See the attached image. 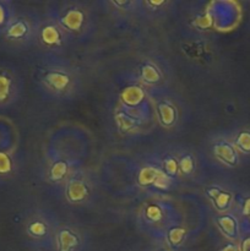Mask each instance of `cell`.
Instances as JSON below:
<instances>
[{"label": "cell", "mask_w": 250, "mask_h": 251, "mask_svg": "<svg viewBox=\"0 0 250 251\" xmlns=\"http://www.w3.org/2000/svg\"><path fill=\"white\" fill-rule=\"evenodd\" d=\"M43 82L49 91L55 93H63L69 90L73 78L63 69H53L44 74Z\"/></svg>", "instance_id": "1"}, {"label": "cell", "mask_w": 250, "mask_h": 251, "mask_svg": "<svg viewBox=\"0 0 250 251\" xmlns=\"http://www.w3.org/2000/svg\"><path fill=\"white\" fill-rule=\"evenodd\" d=\"M85 12L78 7H71L66 10L65 14L61 16L60 22L65 29L70 32H78L82 29L85 25Z\"/></svg>", "instance_id": "2"}, {"label": "cell", "mask_w": 250, "mask_h": 251, "mask_svg": "<svg viewBox=\"0 0 250 251\" xmlns=\"http://www.w3.org/2000/svg\"><path fill=\"white\" fill-rule=\"evenodd\" d=\"M6 38L11 41H26L31 34V27L26 20H11L7 27L5 28Z\"/></svg>", "instance_id": "3"}, {"label": "cell", "mask_w": 250, "mask_h": 251, "mask_svg": "<svg viewBox=\"0 0 250 251\" xmlns=\"http://www.w3.org/2000/svg\"><path fill=\"white\" fill-rule=\"evenodd\" d=\"M213 153L216 158L220 159L223 164L228 167H234L238 162V153L234 146L227 142H221L213 147Z\"/></svg>", "instance_id": "4"}, {"label": "cell", "mask_w": 250, "mask_h": 251, "mask_svg": "<svg viewBox=\"0 0 250 251\" xmlns=\"http://www.w3.org/2000/svg\"><path fill=\"white\" fill-rule=\"evenodd\" d=\"M41 37L42 43L44 44L48 48H56L61 44L63 42V36H61V32L55 25H46L43 28L41 29Z\"/></svg>", "instance_id": "5"}, {"label": "cell", "mask_w": 250, "mask_h": 251, "mask_svg": "<svg viewBox=\"0 0 250 251\" xmlns=\"http://www.w3.org/2000/svg\"><path fill=\"white\" fill-rule=\"evenodd\" d=\"M66 196L71 202H81L88 196V186L86 185L85 181L74 179L68 184Z\"/></svg>", "instance_id": "6"}, {"label": "cell", "mask_w": 250, "mask_h": 251, "mask_svg": "<svg viewBox=\"0 0 250 251\" xmlns=\"http://www.w3.org/2000/svg\"><path fill=\"white\" fill-rule=\"evenodd\" d=\"M120 98L125 107H137L145 98V92L139 86H129L123 91Z\"/></svg>", "instance_id": "7"}, {"label": "cell", "mask_w": 250, "mask_h": 251, "mask_svg": "<svg viewBox=\"0 0 250 251\" xmlns=\"http://www.w3.org/2000/svg\"><path fill=\"white\" fill-rule=\"evenodd\" d=\"M217 226L221 232L227 238L234 239L238 235V222L234 217L229 215L221 216L217 218Z\"/></svg>", "instance_id": "8"}, {"label": "cell", "mask_w": 250, "mask_h": 251, "mask_svg": "<svg viewBox=\"0 0 250 251\" xmlns=\"http://www.w3.org/2000/svg\"><path fill=\"white\" fill-rule=\"evenodd\" d=\"M59 251H71L78 245V239L70 229H63L56 238Z\"/></svg>", "instance_id": "9"}, {"label": "cell", "mask_w": 250, "mask_h": 251, "mask_svg": "<svg viewBox=\"0 0 250 251\" xmlns=\"http://www.w3.org/2000/svg\"><path fill=\"white\" fill-rule=\"evenodd\" d=\"M159 171H161V169L156 168V167H144V168L140 171L139 176H137V181H139V184L141 186L153 185Z\"/></svg>", "instance_id": "10"}, {"label": "cell", "mask_w": 250, "mask_h": 251, "mask_svg": "<svg viewBox=\"0 0 250 251\" xmlns=\"http://www.w3.org/2000/svg\"><path fill=\"white\" fill-rule=\"evenodd\" d=\"M158 115L162 124L166 126H171L175 120V110L168 103H161L158 105Z\"/></svg>", "instance_id": "11"}, {"label": "cell", "mask_w": 250, "mask_h": 251, "mask_svg": "<svg viewBox=\"0 0 250 251\" xmlns=\"http://www.w3.org/2000/svg\"><path fill=\"white\" fill-rule=\"evenodd\" d=\"M141 76L144 78V81H146V82L154 83L157 81H159V78H161V73H159V70L154 65L146 64L141 69Z\"/></svg>", "instance_id": "12"}, {"label": "cell", "mask_w": 250, "mask_h": 251, "mask_svg": "<svg viewBox=\"0 0 250 251\" xmlns=\"http://www.w3.org/2000/svg\"><path fill=\"white\" fill-rule=\"evenodd\" d=\"M115 120H117V124L118 126H119V129L125 132L132 130L135 127V125H136V120L130 118L125 112L117 113V115H115Z\"/></svg>", "instance_id": "13"}, {"label": "cell", "mask_w": 250, "mask_h": 251, "mask_svg": "<svg viewBox=\"0 0 250 251\" xmlns=\"http://www.w3.org/2000/svg\"><path fill=\"white\" fill-rule=\"evenodd\" d=\"M12 90V81L9 76L0 74V103L9 100Z\"/></svg>", "instance_id": "14"}, {"label": "cell", "mask_w": 250, "mask_h": 251, "mask_svg": "<svg viewBox=\"0 0 250 251\" xmlns=\"http://www.w3.org/2000/svg\"><path fill=\"white\" fill-rule=\"evenodd\" d=\"M235 146L244 153H250V131L244 130L238 134L235 139Z\"/></svg>", "instance_id": "15"}, {"label": "cell", "mask_w": 250, "mask_h": 251, "mask_svg": "<svg viewBox=\"0 0 250 251\" xmlns=\"http://www.w3.org/2000/svg\"><path fill=\"white\" fill-rule=\"evenodd\" d=\"M66 173H68V164L63 161L55 162L50 168V178L53 180H61L66 176Z\"/></svg>", "instance_id": "16"}, {"label": "cell", "mask_w": 250, "mask_h": 251, "mask_svg": "<svg viewBox=\"0 0 250 251\" xmlns=\"http://www.w3.org/2000/svg\"><path fill=\"white\" fill-rule=\"evenodd\" d=\"M185 229L181 227H174L168 232V240L173 247H179L185 238Z\"/></svg>", "instance_id": "17"}, {"label": "cell", "mask_w": 250, "mask_h": 251, "mask_svg": "<svg viewBox=\"0 0 250 251\" xmlns=\"http://www.w3.org/2000/svg\"><path fill=\"white\" fill-rule=\"evenodd\" d=\"M27 232H28L32 237H44V235L47 234V225L44 222H42V221H33V222L29 223L28 227H27Z\"/></svg>", "instance_id": "18"}, {"label": "cell", "mask_w": 250, "mask_h": 251, "mask_svg": "<svg viewBox=\"0 0 250 251\" xmlns=\"http://www.w3.org/2000/svg\"><path fill=\"white\" fill-rule=\"evenodd\" d=\"M232 199H233L232 194L221 190V193L218 194L217 198L213 200V202H215L216 207H217L218 210H225V208L229 207L230 202H232Z\"/></svg>", "instance_id": "19"}, {"label": "cell", "mask_w": 250, "mask_h": 251, "mask_svg": "<svg viewBox=\"0 0 250 251\" xmlns=\"http://www.w3.org/2000/svg\"><path fill=\"white\" fill-rule=\"evenodd\" d=\"M171 185H172V178L169 176H167L166 172L161 169L158 176H157L156 180H154L153 186L154 188L159 189V190H168Z\"/></svg>", "instance_id": "20"}, {"label": "cell", "mask_w": 250, "mask_h": 251, "mask_svg": "<svg viewBox=\"0 0 250 251\" xmlns=\"http://www.w3.org/2000/svg\"><path fill=\"white\" fill-rule=\"evenodd\" d=\"M164 171H166L167 176H169L171 178L176 176L179 171V162L173 157H168L164 159Z\"/></svg>", "instance_id": "21"}, {"label": "cell", "mask_w": 250, "mask_h": 251, "mask_svg": "<svg viewBox=\"0 0 250 251\" xmlns=\"http://www.w3.org/2000/svg\"><path fill=\"white\" fill-rule=\"evenodd\" d=\"M12 169V161L10 156L5 152L0 151V176L10 173Z\"/></svg>", "instance_id": "22"}, {"label": "cell", "mask_w": 250, "mask_h": 251, "mask_svg": "<svg viewBox=\"0 0 250 251\" xmlns=\"http://www.w3.org/2000/svg\"><path fill=\"white\" fill-rule=\"evenodd\" d=\"M162 208L157 205H151L146 208L145 211V216H146L147 220L152 221V222H156L162 218Z\"/></svg>", "instance_id": "23"}, {"label": "cell", "mask_w": 250, "mask_h": 251, "mask_svg": "<svg viewBox=\"0 0 250 251\" xmlns=\"http://www.w3.org/2000/svg\"><path fill=\"white\" fill-rule=\"evenodd\" d=\"M179 169L184 174H190L194 169V159L191 156H185L179 161Z\"/></svg>", "instance_id": "24"}, {"label": "cell", "mask_w": 250, "mask_h": 251, "mask_svg": "<svg viewBox=\"0 0 250 251\" xmlns=\"http://www.w3.org/2000/svg\"><path fill=\"white\" fill-rule=\"evenodd\" d=\"M125 108H126V109H125L124 112L134 120L141 119V118L144 117V110H142L139 105H137V107H125Z\"/></svg>", "instance_id": "25"}, {"label": "cell", "mask_w": 250, "mask_h": 251, "mask_svg": "<svg viewBox=\"0 0 250 251\" xmlns=\"http://www.w3.org/2000/svg\"><path fill=\"white\" fill-rule=\"evenodd\" d=\"M200 28H208L212 26V16L211 15H203V16L199 17L195 22Z\"/></svg>", "instance_id": "26"}, {"label": "cell", "mask_w": 250, "mask_h": 251, "mask_svg": "<svg viewBox=\"0 0 250 251\" xmlns=\"http://www.w3.org/2000/svg\"><path fill=\"white\" fill-rule=\"evenodd\" d=\"M10 22H11V20H9V14H7L6 7L4 6V4L0 2V27L4 26L6 28Z\"/></svg>", "instance_id": "27"}, {"label": "cell", "mask_w": 250, "mask_h": 251, "mask_svg": "<svg viewBox=\"0 0 250 251\" xmlns=\"http://www.w3.org/2000/svg\"><path fill=\"white\" fill-rule=\"evenodd\" d=\"M242 213L244 216H248V217H250V198L245 199L244 203H243Z\"/></svg>", "instance_id": "28"}, {"label": "cell", "mask_w": 250, "mask_h": 251, "mask_svg": "<svg viewBox=\"0 0 250 251\" xmlns=\"http://www.w3.org/2000/svg\"><path fill=\"white\" fill-rule=\"evenodd\" d=\"M220 193H221V189L216 188V186H213V188H210V189H208V190H207L208 198L212 199V200H215V199L217 198L218 194H220Z\"/></svg>", "instance_id": "29"}, {"label": "cell", "mask_w": 250, "mask_h": 251, "mask_svg": "<svg viewBox=\"0 0 250 251\" xmlns=\"http://www.w3.org/2000/svg\"><path fill=\"white\" fill-rule=\"evenodd\" d=\"M240 251H250V237L245 238L240 247Z\"/></svg>", "instance_id": "30"}, {"label": "cell", "mask_w": 250, "mask_h": 251, "mask_svg": "<svg viewBox=\"0 0 250 251\" xmlns=\"http://www.w3.org/2000/svg\"><path fill=\"white\" fill-rule=\"evenodd\" d=\"M221 251H240V249L238 247H235V245L228 244V245H225V247L223 248Z\"/></svg>", "instance_id": "31"}]
</instances>
